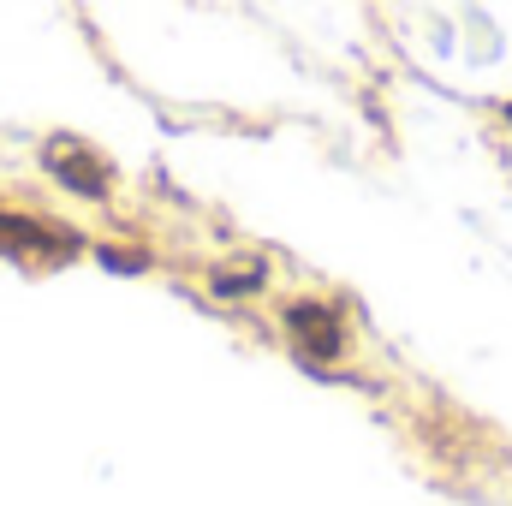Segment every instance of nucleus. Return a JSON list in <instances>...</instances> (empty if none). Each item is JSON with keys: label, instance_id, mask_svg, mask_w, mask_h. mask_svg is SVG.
Here are the masks:
<instances>
[{"label": "nucleus", "instance_id": "f257e3e1", "mask_svg": "<svg viewBox=\"0 0 512 506\" xmlns=\"http://www.w3.org/2000/svg\"><path fill=\"white\" fill-rule=\"evenodd\" d=\"M42 161H48V173H54L66 191H78V197H108V161H102V155H90L84 143L54 137V143L42 149Z\"/></svg>", "mask_w": 512, "mask_h": 506}, {"label": "nucleus", "instance_id": "f03ea898", "mask_svg": "<svg viewBox=\"0 0 512 506\" xmlns=\"http://www.w3.org/2000/svg\"><path fill=\"white\" fill-rule=\"evenodd\" d=\"M286 328L298 334V346L304 352H340V328H334V316H328V304H292L286 310Z\"/></svg>", "mask_w": 512, "mask_h": 506}, {"label": "nucleus", "instance_id": "7ed1b4c3", "mask_svg": "<svg viewBox=\"0 0 512 506\" xmlns=\"http://www.w3.org/2000/svg\"><path fill=\"white\" fill-rule=\"evenodd\" d=\"M507 114H512V108H507Z\"/></svg>", "mask_w": 512, "mask_h": 506}]
</instances>
